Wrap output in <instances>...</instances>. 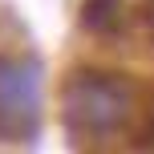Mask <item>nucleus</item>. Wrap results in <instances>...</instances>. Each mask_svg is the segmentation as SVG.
I'll list each match as a JSON object with an SVG mask.
<instances>
[{
	"label": "nucleus",
	"instance_id": "obj_1",
	"mask_svg": "<svg viewBox=\"0 0 154 154\" xmlns=\"http://www.w3.org/2000/svg\"><path fill=\"white\" fill-rule=\"evenodd\" d=\"M150 93L142 81L114 69H73L61 85V118L81 138H114L130 134L138 114L150 106Z\"/></svg>",
	"mask_w": 154,
	"mask_h": 154
},
{
	"label": "nucleus",
	"instance_id": "obj_2",
	"mask_svg": "<svg viewBox=\"0 0 154 154\" xmlns=\"http://www.w3.org/2000/svg\"><path fill=\"white\" fill-rule=\"evenodd\" d=\"M41 122V73L32 61L0 57V138L24 142Z\"/></svg>",
	"mask_w": 154,
	"mask_h": 154
}]
</instances>
